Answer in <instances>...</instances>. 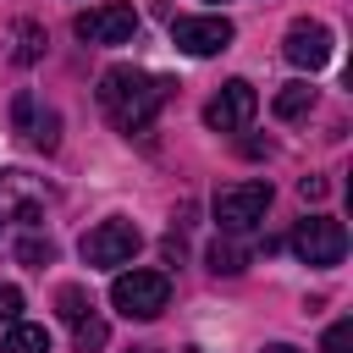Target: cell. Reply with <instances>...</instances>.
Masks as SVG:
<instances>
[{
	"mask_svg": "<svg viewBox=\"0 0 353 353\" xmlns=\"http://www.w3.org/2000/svg\"><path fill=\"white\" fill-rule=\"evenodd\" d=\"M39 44H44V33H39L33 22H22V28H17V61H22V66L39 61Z\"/></svg>",
	"mask_w": 353,
	"mask_h": 353,
	"instance_id": "d6986e66",
	"label": "cell"
},
{
	"mask_svg": "<svg viewBox=\"0 0 353 353\" xmlns=\"http://www.w3.org/2000/svg\"><path fill=\"white\" fill-rule=\"evenodd\" d=\"M281 55L298 66V72H320L325 61H331V28L325 22H292L287 28V39H281Z\"/></svg>",
	"mask_w": 353,
	"mask_h": 353,
	"instance_id": "30bf717a",
	"label": "cell"
},
{
	"mask_svg": "<svg viewBox=\"0 0 353 353\" xmlns=\"http://www.w3.org/2000/svg\"><path fill=\"white\" fill-rule=\"evenodd\" d=\"M243 265H248V248H243V243H221V237L210 243V270H215V276H237Z\"/></svg>",
	"mask_w": 353,
	"mask_h": 353,
	"instance_id": "5bb4252c",
	"label": "cell"
},
{
	"mask_svg": "<svg viewBox=\"0 0 353 353\" xmlns=\"http://www.w3.org/2000/svg\"><path fill=\"white\" fill-rule=\"evenodd\" d=\"M292 254L303 259V265H342V254H347V232H342V221H331V215H309V221H298L292 226Z\"/></svg>",
	"mask_w": 353,
	"mask_h": 353,
	"instance_id": "277c9868",
	"label": "cell"
},
{
	"mask_svg": "<svg viewBox=\"0 0 353 353\" xmlns=\"http://www.w3.org/2000/svg\"><path fill=\"white\" fill-rule=\"evenodd\" d=\"M188 353H204V347H188Z\"/></svg>",
	"mask_w": 353,
	"mask_h": 353,
	"instance_id": "cb8c5ba5",
	"label": "cell"
},
{
	"mask_svg": "<svg viewBox=\"0 0 353 353\" xmlns=\"http://www.w3.org/2000/svg\"><path fill=\"white\" fill-rule=\"evenodd\" d=\"M0 353H50V331L33 320H11L0 336Z\"/></svg>",
	"mask_w": 353,
	"mask_h": 353,
	"instance_id": "7c38bea8",
	"label": "cell"
},
{
	"mask_svg": "<svg viewBox=\"0 0 353 353\" xmlns=\"http://www.w3.org/2000/svg\"><path fill=\"white\" fill-rule=\"evenodd\" d=\"M22 314V287H11V281H0V325H11Z\"/></svg>",
	"mask_w": 353,
	"mask_h": 353,
	"instance_id": "ffe728a7",
	"label": "cell"
},
{
	"mask_svg": "<svg viewBox=\"0 0 353 353\" xmlns=\"http://www.w3.org/2000/svg\"><path fill=\"white\" fill-rule=\"evenodd\" d=\"M72 28H77V39H83V44H127V39L138 33V11H132L127 0H110V6L83 11Z\"/></svg>",
	"mask_w": 353,
	"mask_h": 353,
	"instance_id": "8992f818",
	"label": "cell"
},
{
	"mask_svg": "<svg viewBox=\"0 0 353 353\" xmlns=\"http://www.w3.org/2000/svg\"><path fill=\"white\" fill-rule=\"evenodd\" d=\"M270 210V182H237L215 193V221L221 232H254Z\"/></svg>",
	"mask_w": 353,
	"mask_h": 353,
	"instance_id": "5b68a950",
	"label": "cell"
},
{
	"mask_svg": "<svg viewBox=\"0 0 353 353\" xmlns=\"http://www.w3.org/2000/svg\"><path fill=\"white\" fill-rule=\"evenodd\" d=\"M11 127H17L33 149H55V143H61V132H55V127H61L55 110H44L33 94H17V99H11Z\"/></svg>",
	"mask_w": 353,
	"mask_h": 353,
	"instance_id": "8fae6325",
	"label": "cell"
},
{
	"mask_svg": "<svg viewBox=\"0 0 353 353\" xmlns=\"http://www.w3.org/2000/svg\"><path fill=\"white\" fill-rule=\"evenodd\" d=\"M320 353H353V320H336V325L320 336Z\"/></svg>",
	"mask_w": 353,
	"mask_h": 353,
	"instance_id": "ac0fdd59",
	"label": "cell"
},
{
	"mask_svg": "<svg viewBox=\"0 0 353 353\" xmlns=\"http://www.w3.org/2000/svg\"><path fill=\"white\" fill-rule=\"evenodd\" d=\"M171 83L165 77H149L143 66H110L99 77V110L121 127V132H143L154 121V110L165 105Z\"/></svg>",
	"mask_w": 353,
	"mask_h": 353,
	"instance_id": "6da1fadb",
	"label": "cell"
},
{
	"mask_svg": "<svg viewBox=\"0 0 353 353\" xmlns=\"http://www.w3.org/2000/svg\"><path fill=\"white\" fill-rule=\"evenodd\" d=\"M55 303H61V320H72V325H77V320H83V314L94 309L83 287H61V292H55Z\"/></svg>",
	"mask_w": 353,
	"mask_h": 353,
	"instance_id": "e0dca14e",
	"label": "cell"
},
{
	"mask_svg": "<svg viewBox=\"0 0 353 353\" xmlns=\"http://www.w3.org/2000/svg\"><path fill=\"white\" fill-rule=\"evenodd\" d=\"M138 248H143V232H138L132 221H121V215H110V221L88 226V232H83V243H77V254H83V265H88V270L127 265Z\"/></svg>",
	"mask_w": 353,
	"mask_h": 353,
	"instance_id": "7a4b0ae2",
	"label": "cell"
},
{
	"mask_svg": "<svg viewBox=\"0 0 353 353\" xmlns=\"http://www.w3.org/2000/svg\"><path fill=\"white\" fill-rule=\"evenodd\" d=\"M17 259L33 265V270H44V265L55 259V243H50V237H22V243H17Z\"/></svg>",
	"mask_w": 353,
	"mask_h": 353,
	"instance_id": "9a60e30c",
	"label": "cell"
},
{
	"mask_svg": "<svg viewBox=\"0 0 353 353\" xmlns=\"http://www.w3.org/2000/svg\"><path fill=\"white\" fill-rule=\"evenodd\" d=\"M72 336H77V347L88 353V347H105V336H110V331H105V320H99V314L88 309V314H83V320L72 325Z\"/></svg>",
	"mask_w": 353,
	"mask_h": 353,
	"instance_id": "2e32d148",
	"label": "cell"
},
{
	"mask_svg": "<svg viewBox=\"0 0 353 353\" xmlns=\"http://www.w3.org/2000/svg\"><path fill=\"white\" fill-rule=\"evenodd\" d=\"M138 353H160V347H138Z\"/></svg>",
	"mask_w": 353,
	"mask_h": 353,
	"instance_id": "603a6c76",
	"label": "cell"
},
{
	"mask_svg": "<svg viewBox=\"0 0 353 353\" xmlns=\"http://www.w3.org/2000/svg\"><path fill=\"white\" fill-rule=\"evenodd\" d=\"M270 105H276V116H281V121H298V116H309V110H314V88H309V83H287Z\"/></svg>",
	"mask_w": 353,
	"mask_h": 353,
	"instance_id": "4fadbf2b",
	"label": "cell"
},
{
	"mask_svg": "<svg viewBox=\"0 0 353 353\" xmlns=\"http://www.w3.org/2000/svg\"><path fill=\"white\" fill-rule=\"evenodd\" d=\"M254 110H259V94H254V83L232 77V83H221V94L204 105V121H210L215 132H243V127L254 121Z\"/></svg>",
	"mask_w": 353,
	"mask_h": 353,
	"instance_id": "ba28073f",
	"label": "cell"
},
{
	"mask_svg": "<svg viewBox=\"0 0 353 353\" xmlns=\"http://www.w3.org/2000/svg\"><path fill=\"white\" fill-rule=\"evenodd\" d=\"M171 39H176L182 55H221L232 44V22L226 17H176Z\"/></svg>",
	"mask_w": 353,
	"mask_h": 353,
	"instance_id": "9c48e42d",
	"label": "cell"
},
{
	"mask_svg": "<svg viewBox=\"0 0 353 353\" xmlns=\"http://www.w3.org/2000/svg\"><path fill=\"white\" fill-rule=\"evenodd\" d=\"M259 353H303V347H292V342H270V347H259Z\"/></svg>",
	"mask_w": 353,
	"mask_h": 353,
	"instance_id": "7402d4cb",
	"label": "cell"
},
{
	"mask_svg": "<svg viewBox=\"0 0 353 353\" xmlns=\"http://www.w3.org/2000/svg\"><path fill=\"white\" fill-rule=\"evenodd\" d=\"M298 193H303V199H325V182H320V176H303Z\"/></svg>",
	"mask_w": 353,
	"mask_h": 353,
	"instance_id": "44dd1931",
	"label": "cell"
},
{
	"mask_svg": "<svg viewBox=\"0 0 353 353\" xmlns=\"http://www.w3.org/2000/svg\"><path fill=\"white\" fill-rule=\"evenodd\" d=\"M50 204V182L33 171H0V221H33Z\"/></svg>",
	"mask_w": 353,
	"mask_h": 353,
	"instance_id": "52a82bcc",
	"label": "cell"
},
{
	"mask_svg": "<svg viewBox=\"0 0 353 353\" xmlns=\"http://www.w3.org/2000/svg\"><path fill=\"white\" fill-rule=\"evenodd\" d=\"M110 303L127 314V320H154L165 303H171V281L160 270H121L110 281Z\"/></svg>",
	"mask_w": 353,
	"mask_h": 353,
	"instance_id": "3957f363",
	"label": "cell"
}]
</instances>
